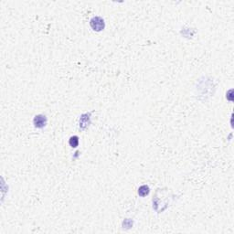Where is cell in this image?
<instances>
[{
	"mask_svg": "<svg viewBox=\"0 0 234 234\" xmlns=\"http://www.w3.org/2000/svg\"><path fill=\"white\" fill-rule=\"evenodd\" d=\"M91 27L93 28V30L101 31L104 28V21L100 17H95L91 20Z\"/></svg>",
	"mask_w": 234,
	"mask_h": 234,
	"instance_id": "cell-1",
	"label": "cell"
},
{
	"mask_svg": "<svg viewBox=\"0 0 234 234\" xmlns=\"http://www.w3.org/2000/svg\"><path fill=\"white\" fill-rule=\"evenodd\" d=\"M148 193L149 188L147 186H142V187H140L139 189H138V194H139L141 197H145V196H147Z\"/></svg>",
	"mask_w": 234,
	"mask_h": 234,
	"instance_id": "cell-3",
	"label": "cell"
},
{
	"mask_svg": "<svg viewBox=\"0 0 234 234\" xmlns=\"http://www.w3.org/2000/svg\"><path fill=\"white\" fill-rule=\"evenodd\" d=\"M79 144V139L77 136H72L70 139V145L72 147H76Z\"/></svg>",
	"mask_w": 234,
	"mask_h": 234,
	"instance_id": "cell-4",
	"label": "cell"
},
{
	"mask_svg": "<svg viewBox=\"0 0 234 234\" xmlns=\"http://www.w3.org/2000/svg\"><path fill=\"white\" fill-rule=\"evenodd\" d=\"M33 123H34V126L37 128H42L47 124V118L45 115H41V114L37 115V116H35Z\"/></svg>",
	"mask_w": 234,
	"mask_h": 234,
	"instance_id": "cell-2",
	"label": "cell"
}]
</instances>
